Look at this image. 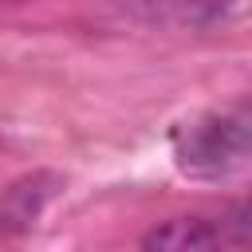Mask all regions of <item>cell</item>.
<instances>
[{"label": "cell", "instance_id": "6da1fadb", "mask_svg": "<svg viewBox=\"0 0 252 252\" xmlns=\"http://www.w3.org/2000/svg\"><path fill=\"white\" fill-rule=\"evenodd\" d=\"M248 146H252L248 110H220V114H205V118L189 122L177 134L173 154L185 173L220 177L248 161Z\"/></svg>", "mask_w": 252, "mask_h": 252}, {"label": "cell", "instance_id": "7a4b0ae2", "mask_svg": "<svg viewBox=\"0 0 252 252\" xmlns=\"http://www.w3.org/2000/svg\"><path fill=\"white\" fill-rule=\"evenodd\" d=\"M55 189H59L55 173H28V177L12 181L0 197V232H28L39 220V213Z\"/></svg>", "mask_w": 252, "mask_h": 252}, {"label": "cell", "instance_id": "3957f363", "mask_svg": "<svg viewBox=\"0 0 252 252\" xmlns=\"http://www.w3.org/2000/svg\"><path fill=\"white\" fill-rule=\"evenodd\" d=\"M220 228L205 217H173V220H161L154 224L138 252H220Z\"/></svg>", "mask_w": 252, "mask_h": 252}, {"label": "cell", "instance_id": "277c9868", "mask_svg": "<svg viewBox=\"0 0 252 252\" xmlns=\"http://www.w3.org/2000/svg\"><path fill=\"white\" fill-rule=\"evenodd\" d=\"M0 4H16V0H0Z\"/></svg>", "mask_w": 252, "mask_h": 252}]
</instances>
